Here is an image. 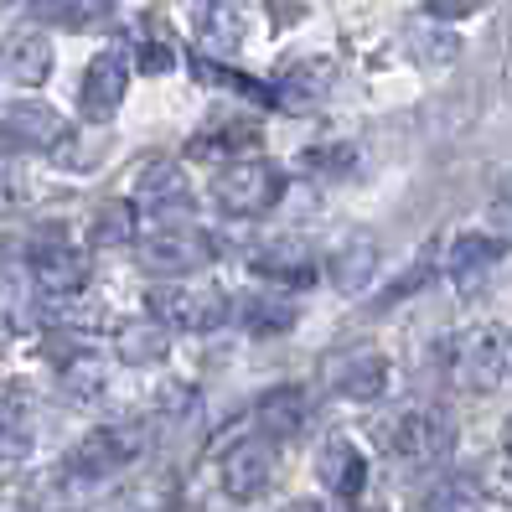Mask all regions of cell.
<instances>
[{"label":"cell","mask_w":512,"mask_h":512,"mask_svg":"<svg viewBox=\"0 0 512 512\" xmlns=\"http://www.w3.org/2000/svg\"><path fill=\"white\" fill-rule=\"evenodd\" d=\"M450 378H456L466 394H497L512 378V331L497 321L466 326L456 342H450Z\"/></svg>","instance_id":"cell-1"},{"label":"cell","mask_w":512,"mask_h":512,"mask_svg":"<svg viewBox=\"0 0 512 512\" xmlns=\"http://www.w3.org/2000/svg\"><path fill=\"white\" fill-rule=\"evenodd\" d=\"M213 197L233 218H259L285 197V171L264 156H233L213 176Z\"/></svg>","instance_id":"cell-2"},{"label":"cell","mask_w":512,"mask_h":512,"mask_svg":"<svg viewBox=\"0 0 512 512\" xmlns=\"http://www.w3.org/2000/svg\"><path fill=\"white\" fill-rule=\"evenodd\" d=\"M140 456H145V430H135V425H99V430H88L73 445L68 471L83 476V481H94V487H104V481H114L119 471H130Z\"/></svg>","instance_id":"cell-3"},{"label":"cell","mask_w":512,"mask_h":512,"mask_svg":"<svg viewBox=\"0 0 512 512\" xmlns=\"http://www.w3.org/2000/svg\"><path fill=\"white\" fill-rule=\"evenodd\" d=\"M213 259H218V244L202 228H187V223H166V228L140 238V264L150 269V275L187 280V275H197V269H207Z\"/></svg>","instance_id":"cell-4"},{"label":"cell","mask_w":512,"mask_h":512,"mask_svg":"<svg viewBox=\"0 0 512 512\" xmlns=\"http://www.w3.org/2000/svg\"><path fill=\"white\" fill-rule=\"evenodd\" d=\"M150 300V316L166 321L171 331H213L233 316L228 295L223 290H207V285H182V280H166L145 295Z\"/></svg>","instance_id":"cell-5"},{"label":"cell","mask_w":512,"mask_h":512,"mask_svg":"<svg viewBox=\"0 0 512 512\" xmlns=\"http://www.w3.org/2000/svg\"><path fill=\"white\" fill-rule=\"evenodd\" d=\"M388 450L409 466H440L456 450V425L445 409H404L388 425Z\"/></svg>","instance_id":"cell-6"},{"label":"cell","mask_w":512,"mask_h":512,"mask_svg":"<svg viewBox=\"0 0 512 512\" xmlns=\"http://www.w3.org/2000/svg\"><path fill=\"white\" fill-rule=\"evenodd\" d=\"M218 481L233 502H254L269 492V481H275V440L264 435H249V440H233L218 461Z\"/></svg>","instance_id":"cell-7"},{"label":"cell","mask_w":512,"mask_h":512,"mask_svg":"<svg viewBox=\"0 0 512 512\" xmlns=\"http://www.w3.org/2000/svg\"><path fill=\"white\" fill-rule=\"evenodd\" d=\"M125 94H130V52L125 47H104L94 63L83 68L78 104H83V114L94 119V125H109V119L119 114V104H125Z\"/></svg>","instance_id":"cell-8"},{"label":"cell","mask_w":512,"mask_h":512,"mask_svg":"<svg viewBox=\"0 0 512 512\" xmlns=\"http://www.w3.org/2000/svg\"><path fill=\"white\" fill-rule=\"evenodd\" d=\"M326 383H331L337 399L373 404V399H383V388H388V357L378 347H347L337 357H326Z\"/></svg>","instance_id":"cell-9"},{"label":"cell","mask_w":512,"mask_h":512,"mask_svg":"<svg viewBox=\"0 0 512 512\" xmlns=\"http://www.w3.org/2000/svg\"><path fill=\"white\" fill-rule=\"evenodd\" d=\"M88 275H94V259H88L83 249H73L68 238H42V244L32 249V280L42 295H57V300H68L88 285Z\"/></svg>","instance_id":"cell-10"},{"label":"cell","mask_w":512,"mask_h":512,"mask_svg":"<svg viewBox=\"0 0 512 512\" xmlns=\"http://www.w3.org/2000/svg\"><path fill=\"white\" fill-rule=\"evenodd\" d=\"M0 135H6L16 150H57L68 140V119L57 114L52 104L16 99V104L0 109Z\"/></svg>","instance_id":"cell-11"},{"label":"cell","mask_w":512,"mask_h":512,"mask_svg":"<svg viewBox=\"0 0 512 512\" xmlns=\"http://www.w3.org/2000/svg\"><path fill=\"white\" fill-rule=\"evenodd\" d=\"M316 476H321L326 492H337L342 502H357L363 487H368V461H363V450H357L347 435H331L316 450Z\"/></svg>","instance_id":"cell-12"},{"label":"cell","mask_w":512,"mask_h":512,"mask_svg":"<svg viewBox=\"0 0 512 512\" xmlns=\"http://www.w3.org/2000/svg\"><path fill=\"white\" fill-rule=\"evenodd\" d=\"M135 207L161 223H182L192 213V187H187V171L176 166H150L135 187Z\"/></svg>","instance_id":"cell-13"},{"label":"cell","mask_w":512,"mask_h":512,"mask_svg":"<svg viewBox=\"0 0 512 512\" xmlns=\"http://www.w3.org/2000/svg\"><path fill=\"white\" fill-rule=\"evenodd\" d=\"M306 414H311L306 394H300L295 383H280V388H269V394L254 404V430L264 440H290V435L306 430Z\"/></svg>","instance_id":"cell-14"},{"label":"cell","mask_w":512,"mask_h":512,"mask_svg":"<svg viewBox=\"0 0 512 512\" xmlns=\"http://www.w3.org/2000/svg\"><path fill=\"white\" fill-rule=\"evenodd\" d=\"M0 73H6L11 83H21V88L47 83V73H52V47H47V37H42V32H16V37H6V42H0Z\"/></svg>","instance_id":"cell-15"},{"label":"cell","mask_w":512,"mask_h":512,"mask_svg":"<svg viewBox=\"0 0 512 512\" xmlns=\"http://www.w3.org/2000/svg\"><path fill=\"white\" fill-rule=\"evenodd\" d=\"M249 269L269 285H285V290H306L316 280V259L300 249V244H269L259 254H249Z\"/></svg>","instance_id":"cell-16"},{"label":"cell","mask_w":512,"mask_h":512,"mask_svg":"<svg viewBox=\"0 0 512 512\" xmlns=\"http://www.w3.org/2000/svg\"><path fill=\"white\" fill-rule=\"evenodd\" d=\"M331 68L326 57H306V63H290L280 78H275V88H280V104L285 109H316L321 99H326V88H331Z\"/></svg>","instance_id":"cell-17"},{"label":"cell","mask_w":512,"mask_h":512,"mask_svg":"<svg viewBox=\"0 0 512 512\" xmlns=\"http://www.w3.org/2000/svg\"><path fill=\"white\" fill-rule=\"evenodd\" d=\"M114 16V0H32V21L57 32H94Z\"/></svg>","instance_id":"cell-18"},{"label":"cell","mask_w":512,"mask_h":512,"mask_svg":"<svg viewBox=\"0 0 512 512\" xmlns=\"http://www.w3.org/2000/svg\"><path fill=\"white\" fill-rule=\"evenodd\" d=\"M497 259H502V244L492 233H466V238H456V249H450V280L461 290H476L497 269Z\"/></svg>","instance_id":"cell-19"},{"label":"cell","mask_w":512,"mask_h":512,"mask_svg":"<svg viewBox=\"0 0 512 512\" xmlns=\"http://www.w3.org/2000/svg\"><path fill=\"white\" fill-rule=\"evenodd\" d=\"M373 275H378V244H373L368 233L347 238V244L331 254V280H337V290L357 295V290H368Z\"/></svg>","instance_id":"cell-20"},{"label":"cell","mask_w":512,"mask_h":512,"mask_svg":"<svg viewBox=\"0 0 512 512\" xmlns=\"http://www.w3.org/2000/svg\"><path fill=\"white\" fill-rule=\"evenodd\" d=\"M166 352H171V326L166 321L145 316V321L119 326V357H125V363L145 368V363H161Z\"/></svg>","instance_id":"cell-21"},{"label":"cell","mask_w":512,"mask_h":512,"mask_svg":"<svg viewBox=\"0 0 512 512\" xmlns=\"http://www.w3.org/2000/svg\"><path fill=\"white\" fill-rule=\"evenodd\" d=\"M238 321H244L254 337H280V331H290L300 321V311H295L290 295H249L244 306H238Z\"/></svg>","instance_id":"cell-22"},{"label":"cell","mask_w":512,"mask_h":512,"mask_svg":"<svg viewBox=\"0 0 512 512\" xmlns=\"http://www.w3.org/2000/svg\"><path fill=\"white\" fill-rule=\"evenodd\" d=\"M425 512H481V492L466 476H445L425 492Z\"/></svg>","instance_id":"cell-23"},{"label":"cell","mask_w":512,"mask_h":512,"mask_svg":"<svg viewBox=\"0 0 512 512\" xmlns=\"http://www.w3.org/2000/svg\"><path fill=\"white\" fill-rule=\"evenodd\" d=\"M254 145H259L254 125H228L223 135H197L192 156H233V150H254Z\"/></svg>","instance_id":"cell-24"},{"label":"cell","mask_w":512,"mask_h":512,"mask_svg":"<svg viewBox=\"0 0 512 512\" xmlns=\"http://www.w3.org/2000/svg\"><path fill=\"white\" fill-rule=\"evenodd\" d=\"M63 378L78 399H94L99 388H104V368H99V357L94 352H78V357H63Z\"/></svg>","instance_id":"cell-25"},{"label":"cell","mask_w":512,"mask_h":512,"mask_svg":"<svg viewBox=\"0 0 512 512\" xmlns=\"http://www.w3.org/2000/svg\"><path fill=\"white\" fill-rule=\"evenodd\" d=\"M135 238V213L125 202H109L99 213V228H94V244H130Z\"/></svg>","instance_id":"cell-26"},{"label":"cell","mask_w":512,"mask_h":512,"mask_svg":"<svg viewBox=\"0 0 512 512\" xmlns=\"http://www.w3.org/2000/svg\"><path fill=\"white\" fill-rule=\"evenodd\" d=\"M171 63H176V52H171V47H156V42H150V47L140 52V68H145V73H166Z\"/></svg>","instance_id":"cell-27"},{"label":"cell","mask_w":512,"mask_h":512,"mask_svg":"<svg viewBox=\"0 0 512 512\" xmlns=\"http://www.w3.org/2000/svg\"><path fill=\"white\" fill-rule=\"evenodd\" d=\"M492 238H497L502 249L512 244V202H497L492 207Z\"/></svg>","instance_id":"cell-28"},{"label":"cell","mask_w":512,"mask_h":512,"mask_svg":"<svg viewBox=\"0 0 512 512\" xmlns=\"http://www.w3.org/2000/svg\"><path fill=\"white\" fill-rule=\"evenodd\" d=\"M476 0H430V16H471Z\"/></svg>","instance_id":"cell-29"},{"label":"cell","mask_w":512,"mask_h":512,"mask_svg":"<svg viewBox=\"0 0 512 512\" xmlns=\"http://www.w3.org/2000/svg\"><path fill=\"white\" fill-rule=\"evenodd\" d=\"M290 512H337V507H326L316 497H300V502H290Z\"/></svg>","instance_id":"cell-30"},{"label":"cell","mask_w":512,"mask_h":512,"mask_svg":"<svg viewBox=\"0 0 512 512\" xmlns=\"http://www.w3.org/2000/svg\"><path fill=\"white\" fill-rule=\"evenodd\" d=\"M502 445H507V456H512V419H507V430H502Z\"/></svg>","instance_id":"cell-31"},{"label":"cell","mask_w":512,"mask_h":512,"mask_svg":"<svg viewBox=\"0 0 512 512\" xmlns=\"http://www.w3.org/2000/svg\"><path fill=\"white\" fill-rule=\"evenodd\" d=\"M507 88H512V63H507Z\"/></svg>","instance_id":"cell-32"}]
</instances>
